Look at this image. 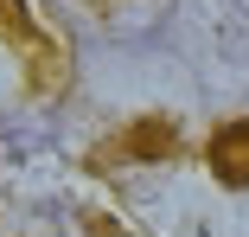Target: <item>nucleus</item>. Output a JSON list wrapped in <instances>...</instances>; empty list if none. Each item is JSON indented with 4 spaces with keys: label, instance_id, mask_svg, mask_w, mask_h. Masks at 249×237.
I'll use <instances>...</instances> for the list:
<instances>
[{
    "label": "nucleus",
    "instance_id": "1",
    "mask_svg": "<svg viewBox=\"0 0 249 237\" xmlns=\"http://www.w3.org/2000/svg\"><path fill=\"white\" fill-rule=\"evenodd\" d=\"M0 39H13V52L26 58V71H32V83L38 90H58V45L38 32V20H32V7L26 0H0Z\"/></svg>",
    "mask_w": 249,
    "mask_h": 237
},
{
    "label": "nucleus",
    "instance_id": "2",
    "mask_svg": "<svg viewBox=\"0 0 249 237\" xmlns=\"http://www.w3.org/2000/svg\"><path fill=\"white\" fill-rule=\"evenodd\" d=\"M122 160H147V167L179 160V128L173 122H134V128H122L103 148V167H122Z\"/></svg>",
    "mask_w": 249,
    "mask_h": 237
},
{
    "label": "nucleus",
    "instance_id": "3",
    "mask_svg": "<svg viewBox=\"0 0 249 237\" xmlns=\"http://www.w3.org/2000/svg\"><path fill=\"white\" fill-rule=\"evenodd\" d=\"M211 173L224 179V186H249V122H224L217 135H211Z\"/></svg>",
    "mask_w": 249,
    "mask_h": 237
},
{
    "label": "nucleus",
    "instance_id": "4",
    "mask_svg": "<svg viewBox=\"0 0 249 237\" xmlns=\"http://www.w3.org/2000/svg\"><path fill=\"white\" fill-rule=\"evenodd\" d=\"M243 7H249V0H243Z\"/></svg>",
    "mask_w": 249,
    "mask_h": 237
}]
</instances>
